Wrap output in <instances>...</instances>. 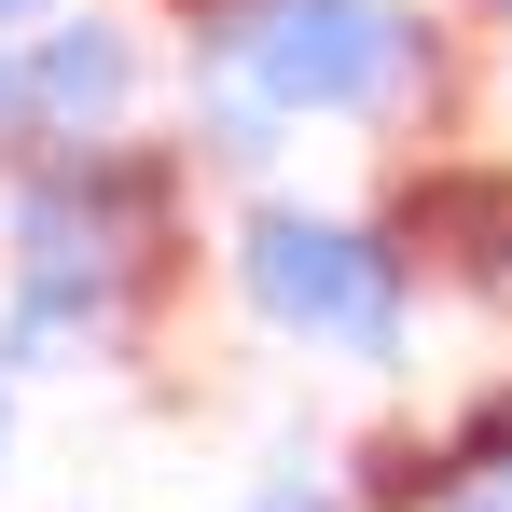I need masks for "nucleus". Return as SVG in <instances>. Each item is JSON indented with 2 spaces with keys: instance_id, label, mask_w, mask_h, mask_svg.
I'll use <instances>...</instances> for the list:
<instances>
[{
  "instance_id": "nucleus-1",
  "label": "nucleus",
  "mask_w": 512,
  "mask_h": 512,
  "mask_svg": "<svg viewBox=\"0 0 512 512\" xmlns=\"http://www.w3.org/2000/svg\"><path fill=\"white\" fill-rule=\"evenodd\" d=\"M208 56L277 111V125H374L429 84V28L402 0H236L208 28Z\"/></svg>"
},
{
  "instance_id": "nucleus-2",
  "label": "nucleus",
  "mask_w": 512,
  "mask_h": 512,
  "mask_svg": "<svg viewBox=\"0 0 512 512\" xmlns=\"http://www.w3.org/2000/svg\"><path fill=\"white\" fill-rule=\"evenodd\" d=\"M236 291L291 346H333V360H374V374L402 360V319H416V263L360 222H333V208H250Z\"/></svg>"
},
{
  "instance_id": "nucleus-3",
  "label": "nucleus",
  "mask_w": 512,
  "mask_h": 512,
  "mask_svg": "<svg viewBox=\"0 0 512 512\" xmlns=\"http://www.w3.org/2000/svg\"><path fill=\"white\" fill-rule=\"evenodd\" d=\"M0 222H14V277H28V291H84L97 319H111V291H125V277L153 263V236H167V180L97 139L70 167H28L0 194Z\"/></svg>"
},
{
  "instance_id": "nucleus-4",
  "label": "nucleus",
  "mask_w": 512,
  "mask_h": 512,
  "mask_svg": "<svg viewBox=\"0 0 512 512\" xmlns=\"http://www.w3.org/2000/svg\"><path fill=\"white\" fill-rule=\"evenodd\" d=\"M125 97H139V56H125V28H97V14L42 28V56H28V125H56V139H97Z\"/></svg>"
},
{
  "instance_id": "nucleus-5",
  "label": "nucleus",
  "mask_w": 512,
  "mask_h": 512,
  "mask_svg": "<svg viewBox=\"0 0 512 512\" xmlns=\"http://www.w3.org/2000/svg\"><path fill=\"white\" fill-rule=\"evenodd\" d=\"M416 250L457 263L471 291H512V180H499V167H443V180H416Z\"/></svg>"
},
{
  "instance_id": "nucleus-6",
  "label": "nucleus",
  "mask_w": 512,
  "mask_h": 512,
  "mask_svg": "<svg viewBox=\"0 0 512 512\" xmlns=\"http://www.w3.org/2000/svg\"><path fill=\"white\" fill-rule=\"evenodd\" d=\"M250 512H346V485H333V471H305V457H277V471L250 485Z\"/></svg>"
},
{
  "instance_id": "nucleus-7",
  "label": "nucleus",
  "mask_w": 512,
  "mask_h": 512,
  "mask_svg": "<svg viewBox=\"0 0 512 512\" xmlns=\"http://www.w3.org/2000/svg\"><path fill=\"white\" fill-rule=\"evenodd\" d=\"M443 512H512V457H499V471H457V485H443Z\"/></svg>"
},
{
  "instance_id": "nucleus-8",
  "label": "nucleus",
  "mask_w": 512,
  "mask_h": 512,
  "mask_svg": "<svg viewBox=\"0 0 512 512\" xmlns=\"http://www.w3.org/2000/svg\"><path fill=\"white\" fill-rule=\"evenodd\" d=\"M14 125H28V70L0 56V139H14Z\"/></svg>"
},
{
  "instance_id": "nucleus-9",
  "label": "nucleus",
  "mask_w": 512,
  "mask_h": 512,
  "mask_svg": "<svg viewBox=\"0 0 512 512\" xmlns=\"http://www.w3.org/2000/svg\"><path fill=\"white\" fill-rule=\"evenodd\" d=\"M14 14H42V0H0V28H14Z\"/></svg>"
},
{
  "instance_id": "nucleus-10",
  "label": "nucleus",
  "mask_w": 512,
  "mask_h": 512,
  "mask_svg": "<svg viewBox=\"0 0 512 512\" xmlns=\"http://www.w3.org/2000/svg\"><path fill=\"white\" fill-rule=\"evenodd\" d=\"M0 443H14V388H0Z\"/></svg>"
}]
</instances>
